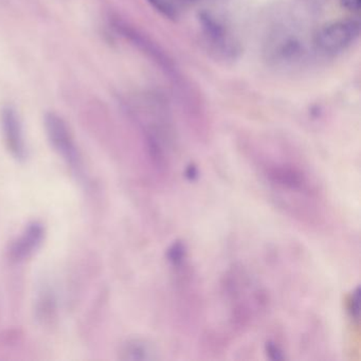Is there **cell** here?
<instances>
[{"instance_id":"1","label":"cell","mask_w":361,"mask_h":361,"mask_svg":"<svg viewBox=\"0 0 361 361\" xmlns=\"http://www.w3.org/2000/svg\"><path fill=\"white\" fill-rule=\"evenodd\" d=\"M257 168L274 193H286L288 198L295 194L310 200L318 195L316 183L302 162L266 160L257 162Z\"/></svg>"},{"instance_id":"2","label":"cell","mask_w":361,"mask_h":361,"mask_svg":"<svg viewBox=\"0 0 361 361\" xmlns=\"http://www.w3.org/2000/svg\"><path fill=\"white\" fill-rule=\"evenodd\" d=\"M360 26L356 20H342L329 23L319 29L314 37L318 51L326 56H336L345 51L358 39Z\"/></svg>"},{"instance_id":"3","label":"cell","mask_w":361,"mask_h":361,"mask_svg":"<svg viewBox=\"0 0 361 361\" xmlns=\"http://www.w3.org/2000/svg\"><path fill=\"white\" fill-rule=\"evenodd\" d=\"M45 128L54 149L62 156L63 159L73 170L79 172L81 169V158L71 130L64 120L56 114H47L45 117Z\"/></svg>"},{"instance_id":"4","label":"cell","mask_w":361,"mask_h":361,"mask_svg":"<svg viewBox=\"0 0 361 361\" xmlns=\"http://www.w3.org/2000/svg\"><path fill=\"white\" fill-rule=\"evenodd\" d=\"M0 122L6 145L10 153L16 159L24 161L27 158L26 141L22 122L16 109L11 106L4 107L0 115Z\"/></svg>"},{"instance_id":"5","label":"cell","mask_w":361,"mask_h":361,"mask_svg":"<svg viewBox=\"0 0 361 361\" xmlns=\"http://www.w3.org/2000/svg\"><path fill=\"white\" fill-rule=\"evenodd\" d=\"M45 228L39 221H33L27 226L22 234L12 243L9 249V257L14 262L29 259L43 244Z\"/></svg>"},{"instance_id":"6","label":"cell","mask_w":361,"mask_h":361,"mask_svg":"<svg viewBox=\"0 0 361 361\" xmlns=\"http://www.w3.org/2000/svg\"><path fill=\"white\" fill-rule=\"evenodd\" d=\"M202 29L204 30L207 37H209L213 45L216 46L224 54L233 52V45L228 37L227 32L219 22L211 18L209 14H202L200 16Z\"/></svg>"},{"instance_id":"7","label":"cell","mask_w":361,"mask_h":361,"mask_svg":"<svg viewBox=\"0 0 361 361\" xmlns=\"http://www.w3.org/2000/svg\"><path fill=\"white\" fill-rule=\"evenodd\" d=\"M120 358L124 360H145L151 359V348L141 340H130L122 345Z\"/></svg>"},{"instance_id":"8","label":"cell","mask_w":361,"mask_h":361,"mask_svg":"<svg viewBox=\"0 0 361 361\" xmlns=\"http://www.w3.org/2000/svg\"><path fill=\"white\" fill-rule=\"evenodd\" d=\"M185 247L183 243L176 242L169 248L168 259L175 267H179L183 265L185 259Z\"/></svg>"},{"instance_id":"9","label":"cell","mask_w":361,"mask_h":361,"mask_svg":"<svg viewBox=\"0 0 361 361\" xmlns=\"http://www.w3.org/2000/svg\"><path fill=\"white\" fill-rule=\"evenodd\" d=\"M360 289H356L352 295H350L348 300V312H350V317L354 320L359 321V314H360Z\"/></svg>"},{"instance_id":"10","label":"cell","mask_w":361,"mask_h":361,"mask_svg":"<svg viewBox=\"0 0 361 361\" xmlns=\"http://www.w3.org/2000/svg\"><path fill=\"white\" fill-rule=\"evenodd\" d=\"M147 1H149L157 11L164 14L166 18H176V12H175L174 8L172 7L171 3H169L168 0H147Z\"/></svg>"},{"instance_id":"11","label":"cell","mask_w":361,"mask_h":361,"mask_svg":"<svg viewBox=\"0 0 361 361\" xmlns=\"http://www.w3.org/2000/svg\"><path fill=\"white\" fill-rule=\"evenodd\" d=\"M266 350H267V354L269 355L270 358L274 359V360L284 358L282 355V350H280V348L274 342H267Z\"/></svg>"},{"instance_id":"12","label":"cell","mask_w":361,"mask_h":361,"mask_svg":"<svg viewBox=\"0 0 361 361\" xmlns=\"http://www.w3.org/2000/svg\"><path fill=\"white\" fill-rule=\"evenodd\" d=\"M340 4L348 11L358 12L360 10L361 0H340Z\"/></svg>"},{"instance_id":"13","label":"cell","mask_w":361,"mask_h":361,"mask_svg":"<svg viewBox=\"0 0 361 361\" xmlns=\"http://www.w3.org/2000/svg\"><path fill=\"white\" fill-rule=\"evenodd\" d=\"M198 175V171L197 169L195 168L194 166H190L189 168H188L187 171V176L189 177L190 179H192L193 180L194 178H196Z\"/></svg>"}]
</instances>
